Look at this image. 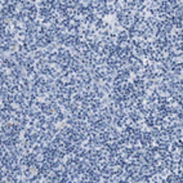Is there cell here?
I'll return each instance as SVG.
<instances>
[{"instance_id":"cell-1","label":"cell","mask_w":183,"mask_h":183,"mask_svg":"<svg viewBox=\"0 0 183 183\" xmlns=\"http://www.w3.org/2000/svg\"><path fill=\"white\" fill-rule=\"evenodd\" d=\"M130 52H132L133 57H135V58H138V59H143V58H145V50H142L139 46H134Z\"/></svg>"},{"instance_id":"cell-2","label":"cell","mask_w":183,"mask_h":183,"mask_svg":"<svg viewBox=\"0 0 183 183\" xmlns=\"http://www.w3.org/2000/svg\"><path fill=\"white\" fill-rule=\"evenodd\" d=\"M182 181H183L182 177H178L177 174H173V173H170L165 178V183H175V182H182Z\"/></svg>"},{"instance_id":"cell-3","label":"cell","mask_w":183,"mask_h":183,"mask_svg":"<svg viewBox=\"0 0 183 183\" xmlns=\"http://www.w3.org/2000/svg\"><path fill=\"white\" fill-rule=\"evenodd\" d=\"M117 39H119L120 41H128V40L130 39V37H129V34H128V30L121 29L120 32L117 34Z\"/></svg>"},{"instance_id":"cell-4","label":"cell","mask_w":183,"mask_h":183,"mask_svg":"<svg viewBox=\"0 0 183 183\" xmlns=\"http://www.w3.org/2000/svg\"><path fill=\"white\" fill-rule=\"evenodd\" d=\"M170 157H172V161H173V162H179V161H183V155L177 153V152L170 153Z\"/></svg>"},{"instance_id":"cell-5","label":"cell","mask_w":183,"mask_h":183,"mask_svg":"<svg viewBox=\"0 0 183 183\" xmlns=\"http://www.w3.org/2000/svg\"><path fill=\"white\" fill-rule=\"evenodd\" d=\"M182 14H183V6H177V8L173 9V16L175 18H183Z\"/></svg>"},{"instance_id":"cell-6","label":"cell","mask_w":183,"mask_h":183,"mask_svg":"<svg viewBox=\"0 0 183 183\" xmlns=\"http://www.w3.org/2000/svg\"><path fill=\"white\" fill-rule=\"evenodd\" d=\"M139 174L148 177V175H151L152 173L150 172V169H148V166H147V165H141V168H139Z\"/></svg>"},{"instance_id":"cell-7","label":"cell","mask_w":183,"mask_h":183,"mask_svg":"<svg viewBox=\"0 0 183 183\" xmlns=\"http://www.w3.org/2000/svg\"><path fill=\"white\" fill-rule=\"evenodd\" d=\"M57 49H58V46H57V44H56V43H50V44H48V46H46V52H48L49 54L56 53V52H57Z\"/></svg>"},{"instance_id":"cell-8","label":"cell","mask_w":183,"mask_h":183,"mask_svg":"<svg viewBox=\"0 0 183 183\" xmlns=\"http://www.w3.org/2000/svg\"><path fill=\"white\" fill-rule=\"evenodd\" d=\"M174 75H183V65H175L172 70Z\"/></svg>"},{"instance_id":"cell-9","label":"cell","mask_w":183,"mask_h":183,"mask_svg":"<svg viewBox=\"0 0 183 183\" xmlns=\"http://www.w3.org/2000/svg\"><path fill=\"white\" fill-rule=\"evenodd\" d=\"M59 80H61L62 85H69L70 81H71V76H70V75H62V76L59 77Z\"/></svg>"},{"instance_id":"cell-10","label":"cell","mask_w":183,"mask_h":183,"mask_svg":"<svg viewBox=\"0 0 183 183\" xmlns=\"http://www.w3.org/2000/svg\"><path fill=\"white\" fill-rule=\"evenodd\" d=\"M101 120V117H99V115H92V116H89L88 119H86V121L88 123H90V124H96V123H98Z\"/></svg>"},{"instance_id":"cell-11","label":"cell","mask_w":183,"mask_h":183,"mask_svg":"<svg viewBox=\"0 0 183 183\" xmlns=\"http://www.w3.org/2000/svg\"><path fill=\"white\" fill-rule=\"evenodd\" d=\"M107 72H109V75H110L111 77H116V76H119V71L115 69V66H109V70H107Z\"/></svg>"},{"instance_id":"cell-12","label":"cell","mask_w":183,"mask_h":183,"mask_svg":"<svg viewBox=\"0 0 183 183\" xmlns=\"http://www.w3.org/2000/svg\"><path fill=\"white\" fill-rule=\"evenodd\" d=\"M65 13H66V17H67L69 19H71V18H73V17L76 16V12H75L73 8H67Z\"/></svg>"},{"instance_id":"cell-13","label":"cell","mask_w":183,"mask_h":183,"mask_svg":"<svg viewBox=\"0 0 183 183\" xmlns=\"http://www.w3.org/2000/svg\"><path fill=\"white\" fill-rule=\"evenodd\" d=\"M23 5L26 9H32L35 6V1L34 0H23Z\"/></svg>"},{"instance_id":"cell-14","label":"cell","mask_w":183,"mask_h":183,"mask_svg":"<svg viewBox=\"0 0 183 183\" xmlns=\"http://www.w3.org/2000/svg\"><path fill=\"white\" fill-rule=\"evenodd\" d=\"M59 61V56L57 54V52L56 53H52L50 56H49V62L50 63H57Z\"/></svg>"},{"instance_id":"cell-15","label":"cell","mask_w":183,"mask_h":183,"mask_svg":"<svg viewBox=\"0 0 183 183\" xmlns=\"http://www.w3.org/2000/svg\"><path fill=\"white\" fill-rule=\"evenodd\" d=\"M135 183H148V177L139 174V175L135 178Z\"/></svg>"},{"instance_id":"cell-16","label":"cell","mask_w":183,"mask_h":183,"mask_svg":"<svg viewBox=\"0 0 183 183\" xmlns=\"http://www.w3.org/2000/svg\"><path fill=\"white\" fill-rule=\"evenodd\" d=\"M117 46H119L120 50H129V44H128V41H120Z\"/></svg>"},{"instance_id":"cell-17","label":"cell","mask_w":183,"mask_h":183,"mask_svg":"<svg viewBox=\"0 0 183 183\" xmlns=\"http://www.w3.org/2000/svg\"><path fill=\"white\" fill-rule=\"evenodd\" d=\"M157 152H159L162 157H166V156H169V155H170V152H169L166 148H160V147H157Z\"/></svg>"},{"instance_id":"cell-18","label":"cell","mask_w":183,"mask_h":183,"mask_svg":"<svg viewBox=\"0 0 183 183\" xmlns=\"http://www.w3.org/2000/svg\"><path fill=\"white\" fill-rule=\"evenodd\" d=\"M145 124H146V119H145V117H139V119L135 120V125H137V128H142Z\"/></svg>"},{"instance_id":"cell-19","label":"cell","mask_w":183,"mask_h":183,"mask_svg":"<svg viewBox=\"0 0 183 183\" xmlns=\"http://www.w3.org/2000/svg\"><path fill=\"white\" fill-rule=\"evenodd\" d=\"M35 5L37 6L39 10L45 9V0H37V1H35Z\"/></svg>"},{"instance_id":"cell-20","label":"cell","mask_w":183,"mask_h":183,"mask_svg":"<svg viewBox=\"0 0 183 183\" xmlns=\"http://www.w3.org/2000/svg\"><path fill=\"white\" fill-rule=\"evenodd\" d=\"M23 101H25V97H23V94H22V93H18V94H16V96H14V102L22 103Z\"/></svg>"},{"instance_id":"cell-21","label":"cell","mask_w":183,"mask_h":183,"mask_svg":"<svg viewBox=\"0 0 183 183\" xmlns=\"http://www.w3.org/2000/svg\"><path fill=\"white\" fill-rule=\"evenodd\" d=\"M155 120H156V119H155V117H152V116H151V117H148V119H146V124H145V125H146V126H150V128H152V126L155 125Z\"/></svg>"},{"instance_id":"cell-22","label":"cell","mask_w":183,"mask_h":183,"mask_svg":"<svg viewBox=\"0 0 183 183\" xmlns=\"http://www.w3.org/2000/svg\"><path fill=\"white\" fill-rule=\"evenodd\" d=\"M61 6V0H52V8L54 10H58Z\"/></svg>"},{"instance_id":"cell-23","label":"cell","mask_w":183,"mask_h":183,"mask_svg":"<svg viewBox=\"0 0 183 183\" xmlns=\"http://www.w3.org/2000/svg\"><path fill=\"white\" fill-rule=\"evenodd\" d=\"M61 133H62L63 135H67V134H70V133H71V128H69V126L63 125V126H61Z\"/></svg>"},{"instance_id":"cell-24","label":"cell","mask_w":183,"mask_h":183,"mask_svg":"<svg viewBox=\"0 0 183 183\" xmlns=\"http://www.w3.org/2000/svg\"><path fill=\"white\" fill-rule=\"evenodd\" d=\"M138 46H139V48H141L142 50H147V49L150 48V44L147 43L146 40H142V41L139 43V45H138Z\"/></svg>"},{"instance_id":"cell-25","label":"cell","mask_w":183,"mask_h":183,"mask_svg":"<svg viewBox=\"0 0 183 183\" xmlns=\"http://www.w3.org/2000/svg\"><path fill=\"white\" fill-rule=\"evenodd\" d=\"M40 128H41L44 132H48V130H49V128H50V123H48V121H43V123H41V125H40Z\"/></svg>"},{"instance_id":"cell-26","label":"cell","mask_w":183,"mask_h":183,"mask_svg":"<svg viewBox=\"0 0 183 183\" xmlns=\"http://www.w3.org/2000/svg\"><path fill=\"white\" fill-rule=\"evenodd\" d=\"M147 29H148V25H147L146 21H142V22H139V31H141V32L146 31Z\"/></svg>"},{"instance_id":"cell-27","label":"cell","mask_w":183,"mask_h":183,"mask_svg":"<svg viewBox=\"0 0 183 183\" xmlns=\"http://www.w3.org/2000/svg\"><path fill=\"white\" fill-rule=\"evenodd\" d=\"M141 115H142V117L148 119V117H151V111L147 110V109H143V110L141 111Z\"/></svg>"},{"instance_id":"cell-28","label":"cell","mask_w":183,"mask_h":183,"mask_svg":"<svg viewBox=\"0 0 183 183\" xmlns=\"http://www.w3.org/2000/svg\"><path fill=\"white\" fill-rule=\"evenodd\" d=\"M35 159H36V161H40V162H43V161H45V160H46L43 152H40V153H36V155H35Z\"/></svg>"},{"instance_id":"cell-29","label":"cell","mask_w":183,"mask_h":183,"mask_svg":"<svg viewBox=\"0 0 183 183\" xmlns=\"http://www.w3.org/2000/svg\"><path fill=\"white\" fill-rule=\"evenodd\" d=\"M40 92H41V93H45V94H48L50 90H49V86H48L46 84H43V85L40 86Z\"/></svg>"},{"instance_id":"cell-30","label":"cell","mask_w":183,"mask_h":183,"mask_svg":"<svg viewBox=\"0 0 183 183\" xmlns=\"http://www.w3.org/2000/svg\"><path fill=\"white\" fill-rule=\"evenodd\" d=\"M18 93H21V92H19V89H18V85H16V86H12V88H10V93H9V94L16 96V94H18Z\"/></svg>"},{"instance_id":"cell-31","label":"cell","mask_w":183,"mask_h":183,"mask_svg":"<svg viewBox=\"0 0 183 183\" xmlns=\"http://www.w3.org/2000/svg\"><path fill=\"white\" fill-rule=\"evenodd\" d=\"M90 6L94 8V9H98L99 8V0H90Z\"/></svg>"},{"instance_id":"cell-32","label":"cell","mask_w":183,"mask_h":183,"mask_svg":"<svg viewBox=\"0 0 183 183\" xmlns=\"http://www.w3.org/2000/svg\"><path fill=\"white\" fill-rule=\"evenodd\" d=\"M137 77H143V75H145V67H142V69H139L137 72L134 73Z\"/></svg>"},{"instance_id":"cell-33","label":"cell","mask_w":183,"mask_h":183,"mask_svg":"<svg viewBox=\"0 0 183 183\" xmlns=\"http://www.w3.org/2000/svg\"><path fill=\"white\" fill-rule=\"evenodd\" d=\"M161 125H162V120H161V119H156V120H155V125H153V126H156L157 129H161Z\"/></svg>"},{"instance_id":"cell-34","label":"cell","mask_w":183,"mask_h":183,"mask_svg":"<svg viewBox=\"0 0 183 183\" xmlns=\"http://www.w3.org/2000/svg\"><path fill=\"white\" fill-rule=\"evenodd\" d=\"M21 16L22 17H29L30 16V9H22V12H21Z\"/></svg>"},{"instance_id":"cell-35","label":"cell","mask_w":183,"mask_h":183,"mask_svg":"<svg viewBox=\"0 0 183 183\" xmlns=\"http://www.w3.org/2000/svg\"><path fill=\"white\" fill-rule=\"evenodd\" d=\"M125 182L126 183H135V181H134V177H133V175H128L126 179H125Z\"/></svg>"}]
</instances>
